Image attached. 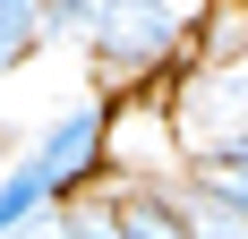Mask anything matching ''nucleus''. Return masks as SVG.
I'll return each instance as SVG.
<instances>
[{"label": "nucleus", "instance_id": "7ed1b4c3", "mask_svg": "<svg viewBox=\"0 0 248 239\" xmlns=\"http://www.w3.org/2000/svg\"><path fill=\"white\" fill-rule=\"evenodd\" d=\"M26 163H34V179L51 188V205H69V196H86L111 171V103L86 94L69 103V111H51L34 137H26Z\"/></svg>", "mask_w": 248, "mask_h": 239}, {"label": "nucleus", "instance_id": "9d476101", "mask_svg": "<svg viewBox=\"0 0 248 239\" xmlns=\"http://www.w3.org/2000/svg\"><path fill=\"white\" fill-rule=\"evenodd\" d=\"M0 239H69V205H43V214H26L17 231H0Z\"/></svg>", "mask_w": 248, "mask_h": 239}, {"label": "nucleus", "instance_id": "f03ea898", "mask_svg": "<svg viewBox=\"0 0 248 239\" xmlns=\"http://www.w3.org/2000/svg\"><path fill=\"white\" fill-rule=\"evenodd\" d=\"M180 43H188V9H180V0H94L86 51H94V69L111 77V86L163 77L180 60Z\"/></svg>", "mask_w": 248, "mask_h": 239}, {"label": "nucleus", "instance_id": "6e6552de", "mask_svg": "<svg viewBox=\"0 0 248 239\" xmlns=\"http://www.w3.org/2000/svg\"><path fill=\"white\" fill-rule=\"evenodd\" d=\"M69 239H120V231H111V205H103L94 188L69 196Z\"/></svg>", "mask_w": 248, "mask_h": 239}, {"label": "nucleus", "instance_id": "39448f33", "mask_svg": "<svg viewBox=\"0 0 248 239\" xmlns=\"http://www.w3.org/2000/svg\"><path fill=\"white\" fill-rule=\"evenodd\" d=\"M171 196H180L188 239H248V214L231 205L223 188H205V179H188V171H180V179H171Z\"/></svg>", "mask_w": 248, "mask_h": 239}, {"label": "nucleus", "instance_id": "423d86ee", "mask_svg": "<svg viewBox=\"0 0 248 239\" xmlns=\"http://www.w3.org/2000/svg\"><path fill=\"white\" fill-rule=\"evenodd\" d=\"M43 0H0V77H17L34 51H43Z\"/></svg>", "mask_w": 248, "mask_h": 239}, {"label": "nucleus", "instance_id": "20e7f679", "mask_svg": "<svg viewBox=\"0 0 248 239\" xmlns=\"http://www.w3.org/2000/svg\"><path fill=\"white\" fill-rule=\"evenodd\" d=\"M103 205H111V231H120V239H188L171 179H120Z\"/></svg>", "mask_w": 248, "mask_h": 239}, {"label": "nucleus", "instance_id": "9b49d317", "mask_svg": "<svg viewBox=\"0 0 248 239\" xmlns=\"http://www.w3.org/2000/svg\"><path fill=\"white\" fill-rule=\"evenodd\" d=\"M240 9H248V0H240Z\"/></svg>", "mask_w": 248, "mask_h": 239}, {"label": "nucleus", "instance_id": "1a4fd4ad", "mask_svg": "<svg viewBox=\"0 0 248 239\" xmlns=\"http://www.w3.org/2000/svg\"><path fill=\"white\" fill-rule=\"evenodd\" d=\"M188 179H205V188H223L231 205L248 214V163H205V171H188Z\"/></svg>", "mask_w": 248, "mask_h": 239}, {"label": "nucleus", "instance_id": "0eeeda50", "mask_svg": "<svg viewBox=\"0 0 248 239\" xmlns=\"http://www.w3.org/2000/svg\"><path fill=\"white\" fill-rule=\"evenodd\" d=\"M43 34L51 43H86L94 34V0H43Z\"/></svg>", "mask_w": 248, "mask_h": 239}, {"label": "nucleus", "instance_id": "f257e3e1", "mask_svg": "<svg viewBox=\"0 0 248 239\" xmlns=\"http://www.w3.org/2000/svg\"><path fill=\"white\" fill-rule=\"evenodd\" d=\"M180 145V171L205 163H248V60H188L163 111Z\"/></svg>", "mask_w": 248, "mask_h": 239}]
</instances>
